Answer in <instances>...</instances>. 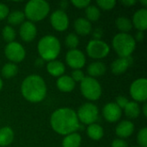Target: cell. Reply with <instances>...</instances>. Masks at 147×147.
Here are the masks:
<instances>
[{"instance_id": "obj_41", "label": "cell", "mask_w": 147, "mask_h": 147, "mask_svg": "<svg viewBox=\"0 0 147 147\" xmlns=\"http://www.w3.org/2000/svg\"><path fill=\"white\" fill-rule=\"evenodd\" d=\"M144 32H142V31H139L137 34H136V40H138V41H143V40H144Z\"/></svg>"}, {"instance_id": "obj_39", "label": "cell", "mask_w": 147, "mask_h": 147, "mask_svg": "<svg viewBox=\"0 0 147 147\" xmlns=\"http://www.w3.org/2000/svg\"><path fill=\"white\" fill-rule=\"evenodd\" d=\"M102 36V28H96L93 31V37H94L93 40H101Z\"/></svg>"}, {"instance_id": "obj_12", "label": "cell", "mask_w": 147, "mask_h": 147, "mask_svg": "<svg viewBox=\"0 0 147 147\" xmlns=\"http://www.w3.org/2000/svg\"><path fill=\"white\" fill-rule=\"evenodd\" d=\"M50 22L53 28L59 32L65 31L69 27L68 16L64 10L61 9H57L51 14Z\"/></svg>"}, {"instance_id": "obj_3", "label": "cell", "mask_w": 147, "mask_h": 147, "mask_svg": "<svg viewBox=\"0 0 147 147\" xmlns=\"http://www.w3.org/2000/svg\"><path fill=\"white\" fill-rule=\"evenodd\" d=\"M37 49L40 58L44 61L54 60L61 50L60 41L53 35H45L39 40Z\"/></svg>"}, {"instance_id": "obj_43", "label": "cell", "mask_w": 147, "mask_h": 147, "mask_svg": "<svg viewBox=\"0 0 147 147\" xmlns=\"http://www.w3.org/2000/svg\"><path fill=\"white\" fill-rule=\"evenodd\" d=\"M60 8H61V10H63V9H67V7H68V2L66 1V0H63V1H61L60 2Z\"/></svg>"}, {"instance_id": "obj_26", "label": "cell", "mask_w": 147, "mask_h": 147, "mask_svg": "<svg viewBox=\"0 0 147 147\" xmlns=\"http://www.w3.org/2000/svg\"><path fill=\"white\" fill-rule=\"evenodd\" d=\"M116 27L119 30L121 31V33H127L129 32L133 28V23L130 19L125 16L118 17L115 21Z\"/></svg>"}, {"instance_id": "obj_19", "label": "cell", "mask_w": 147, "mask_h": 147, "mask_svg": "<svg viewBox=\"0 0 147 147\" xmlns=\"http://www.w3.org/2000/svg\"><path fill=\"white\" fill-rule=\"evenodd\" d=\"M74 28L78 34H80L83 36L88 35L92 30L90 22H89L86 18H84V17H80L75 20Z\"/></svg>"}, {"instance_id": "obj_20", "label": "cell", "mask_w": 147, "mask_h": 147, "mask_svg": "<svg viewBox=\"0 0 147 147\" xmlns=\"http://www.w3.org/2000/svg\"><path fill=\"white\" fill-rule=\"evenodd\" d=\"M47 71L53 77L59 78L62 75H64L65 67V65L61 61L54 59V60L48 61L47 65Z\"/></svg>"}, {"instance_id": "obj_11", "label": "cell", "mask_w": 147, "mask_h": 147, "mask_svg": "<svg viewBox=\"0 0 147 147\" xmlns=\"http://www.w3.org/2000/svg\"><path fill=\"white\" fill-rule=\"evenodd\" d=\"M65 62L74 70H81L86 63L84 53L78 49H71L66 53Z\"/></svg>"}, {"instance_id": "obj_30", "label": "cell", "mask_w": 147, "mask_h": 147, "mask_svg": "<svg viewBox=\"0 0 147 147\" xmlns=\"http://www.w3.org/2000/svg\"><path fill=\"white\" fill-rule=\"evenodd\" d=\"M2 36L7 43H10L14 41L16 38V31L11 26L7 25L2 30Z\"/></svg>"}, {"instance_id": "obj_7", "label": "cell", "mask_w": 147, "mask_h": 147, "mask_svg": "<svg viewBox=\"0 0 147 147\" xmlns=\"http://www.w3.org/2000/svg\"><path fill=\"white\" fill-rule=\"evenodd\" d=\"M77 113V116L79 121L85 125H90L95 123L98 119V109L97 107L91 103L86 102L80 106Z\"/></svg>"}, {"instance_id": "obj_1", "label": "cell", "mask_w": 147, "mask_h": 147, "mask_svg": "<svg viewBox=\"0 0 147 147\" xmlns=\"http://www.w3.org/2000/svg\"><path fill=\"white\" fill-rule=\"evenodd\" d=\"M50 124L55 133L64 136L75 133L79 128L77 113L70 108L56 109L51 115Z\"/></svg>"}, {"instance_id": "obj_37", "label": "cell", "mask_w": 147, "mask_h": 147, "mask_svg": "<svg viewBox=\"0 0 147 147\" xmlns=\"http://www.w3.org/2000/svg\"><path fill=\"white\" fill-rule=\"evenodd\" d=\"M9 14V10L8 6L4 3H0V20L6 18Z\"/></svg>"}, {"instance_id": "obj_27", "label": "cell", "mask_w": 147, "mask_h": 147, "mask_svg": "<svg viewBox=\"0 0 147 147\" xmlns=\"http://www.w3.org/2000/svg\"><path fill=\"white\" fill-rule=\"evenodd\" d=\"M17 72H18V67L14 63L5 64L1 70L2 76L5 78H11L15 77L17 74Z\"/></svg>"}, {"instance_id": "obj_25", "label": "cell", "mask_w": 147, "mask_h": 147, "mask_svg": "<svg viewBox=\"0 0 147 147\" xmlns=\"http://www.w3.org/2000/svg\"><path fill=\"white\" fill-rule=\"evenodd\" d=\"M124 112L129 119L138 118L140 114V108L139 103L134 101L128 102L126 107L124 108Z\"/></svg>"}, {"instance_id": "obj_35", "label": "cell", "mask_w": 147, "mask_h": 147, "mask_svg": "<svg viewBox=\"0 0 147 147\" xmlns=\"http://www.w3.org/2000/svg\"><path fill=\"white\" fill-rule=\"evenodd\" d=\"M71 3L78 9H84V8L86 9L90 4V0H72Z\"/></svg>"}, {"instance_id": "obj_21", "label": "cell", "mask_w": 147, "mask_h": 147, "mask_svg": "<svg viewBox=\"0 0 147 147\" xmlns=\"http://www.w3.org/2000/svg\"><path fill=\"white\" fill-rule=\"evenodd\" d=\"M106 70H107V67L105 64L100 61H96V62L91 63L87 68L88 74L90 75V78H93L102 76L106 72Z\"/></svg>"}, {"instance_id": "obj_23", "label": "cell", "mask_w": 147, "mask_h": 147, "mask_svg": "<svg viewBox=\"0 0 147 147\" xmlns=\"http://www.w3.org/2000/svg\"><path fill=\"white\" fill-rule=\"evenodd\" d=\"M14 140V132L9 127H4L0 129V146H8Z\"/></svg>"}, {"instance_id": "obj_8", "label": "cell", "mask_w": 147, "mask_h": 147, "mask_svg": "<svg viewBox=\"0 0 147 147\" xmlns=\"http://www.w3.org/2000/svg\"><path fill=\"white\" fill-rule=\"evenodd\" d=\"M87 54L95 59H100L107 57L110 52L109 46L102 40H91L86 47Z\"/></svg>"}, {"instance_id": "obj_14", "label": "cell", "mask_w": 147, "mask_h": 147, "mask_svg": "<svg viewBox=\"0 0 147 147\" xmlns=\"http://www.w3.org/2000/svg\"><path fill=\"white\" fill-rule=\"evenodd\" d=\"M20 36L22 40L25 42H31L34 40L37 34V28L34 22L26 21L23 22L20 27L19 30Z\"/></svg>"}, {"instance_id": "obj_24", "label": "cell", "mask_w": 147, "mask_h": 147, "mask_svg": "<svg viewBox=\"0 0 147 147\" xmlns=\"http://www.w3.org/2000/svg\"><path fill=\"white\" fill-rule=\"evenodd\" d=\"M87 134L93 140H100L104 135V130L99 124L93 123L88 126Z\"/></svg>"}, {"instance_id": "obj_15", "label": "cell", "mask_w": 147, "mask_h": 147, "mask_svg": "<svg viewBox=\"0 0 147 147\" xmlns=\"http://www.w3.org/2000/svg\"><path fill=\"white\" fill-rule=\"evenodd\" d=\"M132 23L139 30L144 32L147 28V9L142 8L138 9L133 16Z\"/></svg>"}, {"instance_id": "obj_16", "label": "cell", "mask_w": 147, "mask_h": 147, "mask_svg": "<svg viewBox=\"0 0 147 147\" xmlns=\"http://www.w3.org/2000/svg\"><path fill=\"white\" fill-rule=\"evenodd\" d=\"M132 61H133V59L131 57H127V58H120L119 57L111 65L112 72L116 75L124 73L131 65Z\"/></svg>"}, {"instance_id": "obj_6", "label": "cell", "mask_w": 147, "mask_h": 147, "mask_svg": "<svg viewBox=\"0 0 147 147\" xmlns=\"http://www.w3.org/2000/svg\"><path fill=\"white\" fill-rule=\"evenodd\" d=\"M80 90L82 95L88 100L96 101L102 96V86L99 82L93 78L85 77L80 82Z\"/></svg>"}, {"instance_id": "obj_13", "label": "cell", "mask_w": 147, "mask_h": 147, "mask_svg": "<svg viewBox=\"0 0 147 147\" xmlns=\"http://www.w3.org/2000/svg\"><path fill=\"white\" fill-rule=\"evenodd\" d=\"M102 115L104 119L109 122L118 121L122 115V110L117 106L115 102H109L102 109Z\"/></svg>"}, {"instance_id": "obj_38", "label": "cell", "mask_w": 147, "mask_h": 147, "mask_svg": "<svg viewBox=\"0 0 147 147\" xmlns=\"http://www.w3.org/2000/svg\"><path fill=\"white\" fill-rule=\"evenodd\" d=\"M111 145L112 147H127V143L122 139H115Z\"/></svg>"}, {"instance_id": "obj_18", "label": "cell", "mask_w": 147, "mask_h": 147, "mask_svg": "<svg viewBox=\"0 0 147 147\" xmlns=\"http://www.w3.org/2000/svg\"><path fill=\"white\" fill-rule=\"evenodd\" d=\"M56 85L57 88L65 93H68L71 92L74 90L75 86H76V83L73 81V79L71 78V76H67V75H62L61 77H59L56 82Z\"/></svg>"}, {"instance_id": "obj_10", "label": "cell", "mask_w": 147, "mask_h": 147, "mask_svg": "<svg viewBox=\"0 0 147 147\" xmlns=\"http://www.w3.org/2000/svg\"><path fill=\"white\" fill-rule=\"evenodd\" d=\"M130 95L134 102H146L147 99L146 79L142 78L134 81L130 86Z\"/></svg>"}, {"instance_id": "obj_46", "label": "cell", "mask_w": 147, "mask_h": 147, "mask_svg": "<svg viewBox=\"0 0 147 147\" xmlns=\"http://www.w3.org/2000/svg\"><path fill=\"white\" fill-rule=\"evenodd\" d=\"M2 88H3V81H2V79L0 78V90H2Z\"/></svg>"}, {"instance_id": "obj_17", "label": "cell", "mask_w": 147, "mask_h": 147, "mask_svg": "<svg viewBox=\"0 0 147 147\" xmlns=\"http://www.w3.org/2000/svg\"><path fill=\"white\" fill-rule=\"evenodd\" d=\"M134 131V125L130 121H122L120 122L116 128H115V134L118 137L125 139L130 137Z\"/></svg>"}, {"instance_id": "obj_4", "label": "cell", "mask_w": 147, "mask_h": 147, "mask_svg": "<svg viewBox=\"0 0 147 147\" xmlns=\"http://www.w3.org/2000/svg\"><path fill=\"white\" fill-rule=\"evenodd\" d=\"M112 46L120 58L131 57L136 47L135 39L127 33H119L115 35Z\"/></svg>"}, {"instance_id": "obj_44", "label": "cell", "mask_w": 147, "mask_h": 147, "mask_svg": "<svg viewBox=\"0 0 147 147\" xmlns=\"http://www.w3.org/2000/svg\"><path fill=\"white\" fill-rule=\"evenodd\" d=\"M142 111H143V114H144V116L146 117L147 116V104L146 102H144V105H143V108H142Z\"/></svg>"}, {"instance_id": "obj_32", "label": "cell", "mask_w": 147, "mask_h": 147, "mask_svg": "<svg viewBox=\"0 0 147 147\" xmlns=\"http://www.w3.org/2000/svg\"><path fill=\"white\" fill-rule=\"evenodd\" d=\"M137 141L140 147H147V128H141L137 135Z\"/></svg>"}, {"instance_id": "obj_33", "label": "cell", "mask_w": 147, "mask_h": 147, "mask_svg": "<svg viewBox=\"0 0 147 147\" xmlns=\"http://www.w3.org/2000/svg\"><path fill=\"white\" fill-rule=\"evenodd\" d=\"M97 5L99 8L104 9V10H110L115 8L116 5L115 0H97L96 1Z\"/></svg>"}, {"instance_id": "obj_28", "label": "cell", "mask_w": 147, "mask_h": 147, "mask_svg": "<svg viewBox=\"0 0 147 147\" xmlns=\"http://www.w3.org/2000/svg\"><path fill=\"white\" fill-rule=\"evenodd\" d=\"M85 14H86V19L89 22H96L100 18L101 12L97 6L90 4L85 9Z\"/></svg>"}, {"instance_id": "obj_9", "label": "cell", "mask_w": 147, "mask_h": 147, "mask_svg": "<svg viewBox=\"0 0 147 147\" xmlns=\"http://www.w3.org/2000/svg\"><path fill=\"white\" fill-rule=\"evenodd\" d=\"M4 54L6 58L15 63L22 62L26 57V51L22 44L16 41H12L8 43L4 48Z\"/></svg>"}, {"instance_id": "obj_2", "label": "cell", "mask_w": 147, "mask_h": 147, "mask_svg": "<svg viewBox=\"0 0 147 147\" xmlns=\"http://www.w3.org/2000/svg\"><path fill=\"white\" fill-rule=\"evenodd\" d=\"M47 84L45 80L37 74L28 76L21 84L22 96L30 102H40L47 96Z\"/></svg>"}, {"instance_id": "obj_5", "label": "cell", "mask_w": 147, "mask_h": 147, "mask_svg": "<svg viewBox=\"0 0 147 147\" xmlns=\"http://www.w3.org/2000/svg\"><path fill=\"white\" fill-rule=\"evenodd\" d=\"M50 11V5L45 0H30L24 8V15L29 22H40L43 20Z\"/></svg>"}, {"instance_id": "obj_47", "label": "cell", "mask_w": 147, "mask_h": 147, "mask_svg": "<svg viewBox=\"0 0 147 147\" xmlns=\"http://www.w3.org/2000/svg\"><path fill=\"white\" fill-rule=\"evenodd\" d=\"M134 147H140V146H134Z\"/></svg>"}, {"instance_id": "obj_34", "label": "cell", "mask_w": 147, "mask_h": 147, "mask_svg": "<svg viewBox=\"0 0 147 147\" xmlns=\"http://www.w3.org/2000/svg\"><path fill=\"white\" fill-rule=\"evenodd\" d=\"M71 78L73 79V81L76 83V82H81V81L85 78V76H84L83 71L78 69V70H73V71L71 72Z\"/></svg>"}, {"instance_id": "obj_45", "label": "cell", "mask_w": 147, "mask_h": 147, "mask_svg": "<svg viewBox=\"0 0 147 147\" xmlns=\"http://www.w3.org/2000/svg\"><path fill=\"white\" fill-rule=\"evenodd\" d=\"M140 3H141V4H143V6H144V7H146L147 0H142V1H140Z\"/></svg>"}, {"instance_id": "obj_36", "label": "cell", "mask_w": 147, "mask_h": 147, "mask_svg": "<svg viewBox=\"0 0 147 147\" xmlns=\"http://www.w3.org/2000/svg\"><path fill=\"white\" fill-rule=\"evenodd\" d=\"M128 99L127 97H125L124 96H119L117 98H116V101H115V103L117 104L118 107H120V109H124L126 107V105L127 104L128 102Z\"/></svg>"}, {"instance_id": "obj_40", "label": "cell", "mask_w": 147, "mask_h": 147, "mask_svg": "<svg viewBox=\"0 0 147 147\" xmlns=\"http://www.w3.org/2000/svg\"><path fill=\"white\" fill-rule=\"evenodd\" d=\"M121 3L123 5L127 6V7H130V6L134 5V4L137 3V1H136V0H122Z\"/></svg>"}, {"instance_id": "obj_42", "label": "cell", "mask_w": 147, "mask_h": 147, "mask_svg": "<svg viewBox=\"0 0 147 147\" xmlns=\"http://www.w3.org/2000/svg\"><path fill=\"white\" fill-rule=\"evenodd\" d=\"M44 60L41 59V58H39V59H37L36 60H35V66H37V67H41L43 65H44Z\"/></svg>"}, {"instance_id": "obj_31", "label": "cell", "mask_w": 147, "mask_h": 147, "mask_svg": "<svg viewBox=\"0 0 147 147\" xmlns=\"http://www.w3.org/2000/svg\"><path fill=\"white\" fill-rule=\"evenodd\" d=\"M65 42L66 47H69L70 50L71 49H77V47L79 44V39H78V36L76 34L70 33L65 37Z\"/></svg>"}, {"instance_id": "obj_29", "label": "cell", "mask_w": 147, "mask_h": 147, "mask_svg": "<svg viewBox=\"0 0 147 147\" xmlns=\"http://www.w3.org/2000/svg\"><path fill=\"white\" fill-rule=\"evenodd\" d=\"M8 23L10 25H18L22 23L25 18V15L21 10H15L8 15Z\"/></svg>"}, {"instance_id": "obj_22", "label": "cell", "mask_w": 147, "mask_h": 147, "mask_svg": "<svg viewBox=\"0 0 147 147\" xmlns=\"http://www.w3.org/2000/svg\"><path fill=\"white\" fill-rule=\"evenodd\" d=\"M81 135L75 132L65 136L62 140V147H79L81 146Z\"/></svg>"}]
</instances>
